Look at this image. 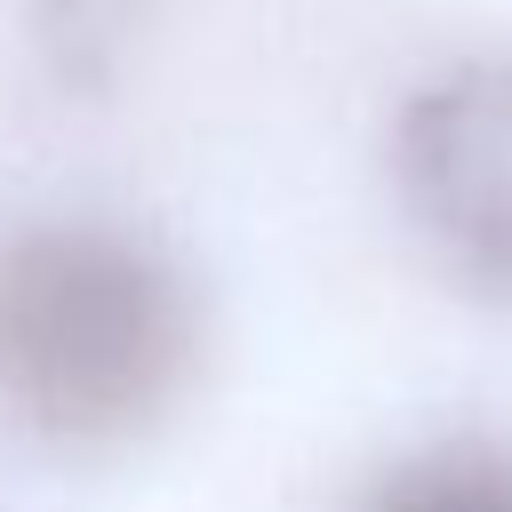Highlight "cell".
Returning a JSON list of instances; mask_svg holds the SVG:
<instances>
[{
	"label": "cell",
	"mask_w": 512,
	"mask_h": 512,
	"mask_svg": "<svg viewBox=\"0 0 512 512\" xmlns=\"http://www.w3.org/2000/svg\"><path fill=\"white\" fill-rule=\"evenodd\" d=\"M16 32L56 96H96L144 32V0H16Z\"/></svg>",
	"instance_id": "obj_4"
},
{
	"label": "cell",
	"mask_w": 512,
	"mask_h": 512,
	"mask_svg": "<svg viewBox=\"0 0 512 512\" xmlns=\"http://www.w3.org/2000/svg\"><path fill=\"white\" fill-rule=\"evenodd\" d=\"M352 512H512V440L432 432L368 472Z\"/></svg>",
	"instance_id": "obj_3"
},
{
	"label": "cell",
	"mask_w": 512,
	"mask_h": 512,
	"mask_svg": "<svg viewBox=\"0 0 512 512\" xmlns=\"http://www.w3.org/2000/svg\"><path fill=\"white\" fill-rule=\"evenodd\" d=\"M384 192L456 296L512 304V48H456L392 96Z\"/></svg>",
	"instance_id": "obj_2"
},
{
	"label": "cell",
	"mask_w": 512,
	"mask_h": 512,
	"mask_svg": "<svg viewBox=\"0 0 512 512\" xmlns=\"http://www.w3.org/2000/svg\"><path fill=\"white\" fill-rule=\"evenodd\" d=\"M208 360L192 272L120 216L0 232V416L56 456H120L176 424Z\"/></svg>",
	"instance_id": "obj_1"
}]
</instances>
